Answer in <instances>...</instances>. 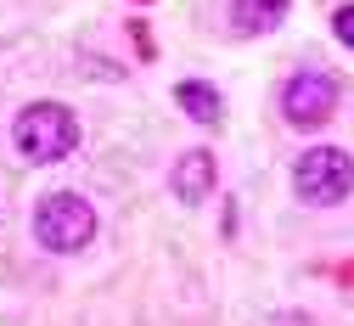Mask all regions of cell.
<instances>
[{
  "label": "cell",
  "mask_w": 354,
  "mask_h": 326,
  "mask_svg": "<svg viewBox=\"0 0 354 326\" xmlns=\"http://www.w3.org/2000/svg\"><path fill=\"white\" fill-rule=\"evenodd\" d=\"M17 147L34 163H57L79 147V118L62 102H34V107L17 113Z\"/></svg>",
  "instance_id": "cell-1"
},
{
  "label": "cell",
  "mask_w": 354,
  "mask_h": 326,
  "mask_svg": "<svg viewBox=\"0 0 354 326\" xmlns=\"http://www.w3.org/2000/svg\"><path fill=\"white\" fill-rule=\"evenodd\" d=\"M34 237H39V248H51V253H79L84 242L96 237V208L84 197H73V192H57V197L39 203Z\"/></svg>",
  "instance_id": "cell-2"
},
{
  "label": "cell",
  "mask_w": 354,
  "mask_h": 326,
  "mask_svg": "<svg viewBox=\"0 0 354 326\" xmlns=\"http://www.w3.org/2000/svg\"><path fill=\"white\" fill-rule=\"evenodd\" d=\"M348 185H354V158L343 147H315V152H304L298 169H292V192L304 203H315V208L343 203Z\"/></svg>",
  "instance_id": "cell-3"
},
{
  "label": "cell",
  "mask_w": 354,
  "mask_h": 326,
  "mask_svg": "<svg viewBox=\"0 0 354 326\" xmlns=\"http://www.w3.org/2000/svg\"><path fill=\"white\" fill-rule=\"evenodd\" d=\"M337 107V79L332 73H298L287 84V96H281V113L292 129H321Z\"/></svg>",
  "instance_id": "cell-4"
},
{
  "label": "cell",
  "mask_w": 354,
  "mask_h": 326,
  "mask_svg": "<svg viewBox=\"0 0 354 326\" xmlns=\"http://www.w3.org/2000/svg\"><path fill=\"white\" fill-rule=\"evenodd\" d=\"M169 185H174V197L180 203H203L208 192H214V152H186L180 163H174V174H169Z\"/></svg>",
  "instance_id": "cell-5"
},
{
  "label": "cell",
  "mask_w": 354,
  "mask_h": 326,
  "mask_svg": "<svg viewBox=\"0 0 354 326\" xmlns=\"http://www.w3.org/2000/svg\"><path fill=\"white\" fill-rule=\"evenodd\" d=\"M292 0H231V28L236 34H270L287 17Z\"/></svg>",
  "instance_id": "cell-6"
},
{
  "label": "cell",
  "mask_w": 354,
  "mask_h": 326,
  "mask_svg": "<svg viewBox=\"0 0 354 326\" xmlns=\"http://www.w3.org/2000/svg\"><path fill=\"white\" fill-rule=\"evenodd\" d=\"M174 102H180L197 124H219V90H214V84H203V79H186L180 90H174Z\"/></svg>",
  "instance_id": "cell-7"
},
{
  "label": "cell",
  "mask_w": 354,
  "mask_h": 326,
  "mask_svg": "<svg viewBox=\"0 0 354 326\" xmlns=\"http://www.w3.org/2000/svg\"><path fill=\"white\" fill-rule=\"evenodd\" d=\"M332 34L348 45V51H354V6H337V17H332Z\"/></svg>",
  "instance_id": "cell-8"
}]
</instances>
